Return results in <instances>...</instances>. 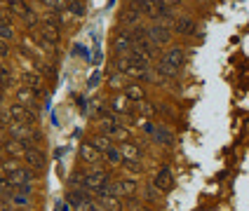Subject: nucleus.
<instances>
[{"label": "nucleus", "mask_w": 249, "mask_h": 211, "mask_svg": "<svg viewBox=\"0 0 249 211\" xmlns=\"http://www.w3.org/2000/svg\"><path fill=\"white\" fill-rule=\"evenodd\" d=\"M183 61H186L183 49L181 47H169L165 54L160 56V61H158V73L165 75V78H174L179 73V68L183 66Z\"/></svg>", "instance_id": "f257e3e1"}, {"label": "nucleus", "mask_w": 249, "mask_h": 211, "mask_svg": "<svg viewBox=\"0 0 249 211\" xmlns=\"http://www.w3.org/2000/svg\"><path fill=\"white\" fill-rule=\"evenodd\" d=\"M97 199H99V207L104 211H118L123 209V202H120V195H118V188L115 183H108L104 190H97Z\"/></svg>", "instance_id": "f03ea898"}, {"label": "nucleus", "mask_w": 249, "mask_h": 211, "mask_svg": "<svg viewBox=\"0 0 249 211\" xmlns=\"http://www.w3.org/2000/svg\"><path fill=\"white\" fill-rule=\"evenodd\" d=\"M111 183V176H108V171H104V169H92V171H85V188L87 190H104L106 185Z\"/></svg>", "instance_id": "7ed1b4c3"}, {"label": "nucleus", "mask_w": 249, "mask_h": 211, "mask_svg": "<svg viewBox=\"0 0 249 211\" xmlns=\"http://www.w3.org/2000/svg\"><path fill=\"white\" fill-rule=\"evenodd\" d=\"M132 47H134V42H132L129 28H118L115 31V38H113V52L120 56H129Z\"/></svg>", "instance_id": "20e7f679"}, {"label": "nucleus", "mask_w": 249, "mask_h": 211, "mask_svg": "<svg viewBox=\"0 0 249 211\" xmlns=\"http://www.w3.org/2000/svg\"><path fill=\"white\" fill-rule=\"evenodd\" d=\"M36 169L31 167H21L17 169V171H12V174H7V181H10V185L12 188H24V185H31V183L36 181Z\"/></svg>", "instance_id": "39448f33"}, {"label": "nucleus", "mask_w": 249, "mask_h": 211, "mask_svg": "<svg viewBox=\"0 0 249 211\" xmlns=\"http://www.w3.org/2000/svg\"><path fill=\"white\" fill-rule=\"evenodd\" d=\"M10 120H14V122H24V125H36V115L38 113L28 111L26 106H21V103H14V106H10L7 108V113H5Z\"/></svg>", "instance_id": "423d86ee"}, {"label": "nucleus", "mask_w": 249, "mask_h": 211, "mask_svg": "<svg viewBox=\"0 0 249 211\" xmlns=\"http://www.w3.org/2000/svg\"><path fill=\"white\" fill-rule=\"evenodd\" d=\"M146 38L158 47V45H167L172 40V28H167L165 24H153V26L146 28Z\"/></svg>", "instance_id": "0eeeda50"}, {"label": "nucleus", "mask_w": 249, "mask_h": 211, "mask_svg": "<svg viewBox=\"0 0 249 211\" xmlns=\"http://www.w3.org/2000/svg\"><path fill=\"white\" fill-rule=\"evenodd\" d=\"M172 183H174V174H172V169L169 167H162L155 176H153V185L160 190V193H165L172 188Z\"/></svg>", "instance_id": "6e6552de"}, {"label": "nucleus", "mask_w": 249, "mask_h": 211, "mask_svg": "<svg viewBox=\"0 0 249 211\" xmlns=\"http://www.w3.org/2000/svg\"><path fill=\"white\" fill-rule=\"evenodd\" d=\"M2 150H5V155H10V157H14V160H24V155H26V146L21 143V141L17 139H10L2 143Z\"/></svg>", "instance_id": "1a4fd4ad"}, {"label": "nucleus", "mask_w": 249, "mask_h": 211, "mask_svg": "<svg viewBox=\"0 0 249 211\" xmlns=\"http://www.w3.org/2000/svg\"><path fill=\"white\" fill-rule=\"evenodd\" d=\"M139 19H141V12H139L134 5H127L123 12H120V24H123V28L139 26Z\"/></svg>", "instance_id": "9d476101"}, {"label": "nucleus", "mask_w": 249, "mask_h": 211, "mask_svg": "<svg viewBox=\"0 0 249 211\" xmlns=\"http://www.w3.org/2000/svg\"><path fill=\"white\" fill-rule=\"evenodd\" d=\"M24 160H26L28 167L36 169V171L45 169V153H42L40 148H26V155H24Z\"/></svg>", "instance_id": "9b49d317"}, {"label": "nucleus", "mask_w": 249, "mask_h": 211, "mask_svg": "<svg viewBox=\"0 0 249 211\" xmlns=\"http://www.w3.org/2000/svg\"><path fill=\"white\" fill-rule=\"evenodd\" d=\"M120 115H115V113H106V115H101V120H99V125H101V131L106 134V136H113V131L120 127Z\"/></svg>", "instance_id": "f8f14e48"}, {"label": "nucleus", "mask_w": 249, "mask_h": 211, "mask_svg": "<svg viewBox=\"0 0 249 211\" xmlns=\"http://www.w3.org/2000/svg\"><path fill=\"white\" fill-rule=\"evenodd\" d=\"M115 188H118V195L120 197H134L139 190V183L134 179H120L115 183Z\"/></svg>", "instance_id": "ddd939ff"}, {"label": "nucleus", "mask_w": 249, "mask_h": 211, "mask_svg": "<svg viewBox=\"0 0 249 211\" xmlns=\"http://www.w3.org/2000/svg\"><path fill=\"white\" fill-rule=\"evenodd\" d=\"M36 97H38V94H33L31 89H26V87H24V89H19V94H17V98H19L17 103H21V106H26L28 111L38 113V101H36Z\"/></svg>", "instance_id": "4468645a"}, {"label": "nucleus", "mask_w": 249, "mask_h": 211, "mask_svg": "<svg viewBox=\"0 0 249 211\" xmlns=\"http://www.w3.org/2000/svg\"><path fill=\"white\" fill-rule=\"evenodd\" d=\"M7 12L12 16H24L26 19L31 14V7L26 5V0H7Z\"/></svg>", "instance_id": "2eb2a0df"}, {"label": "nucleus", "mask_w": 249, "mask_h": 211, "mask_svg": "<svg viewBox=\"0 0 249 211\" xmlns=\"http://www.w3.org/2000/svg\"><path fill=\"white\" fill-rule=\"evenodd\" d=\"M197 24H195L193 19H188V16H183V19H174V31L179 33V35H193Z\"/></svg>", "instance_id": "dca6fc26"}, {"label": "nucleus", "mask_w": 249, "mask_h": 211, "mask_svg": "<svg viewBox=\"0 0 249 211\" xmlns=\"http://www.w3.org/2000/svg\"><path fill=\"white\" fill-rule=\"evenodd\" d=\"M111 111L115 115H127V113H132V106H129V98L120 94V97H113L111 98Z\"/></svg>", "instance_id": "f3484780"}, {"label": "nucleus", "mask_w": 249, "mask_h": 211, "mask_svg": "<svg viewBox=\"0 0 249 211\" xmlns=\"http://www.w3.org/2000/svg\"><path fill=\"white\" fill-rule=\"evenodd\" d=\"M80 157H83V162H87V164H97L101 153H99L92 143H83V146H80Z\"/></svg>", "instance_id": "a211bd4d"}, {"label": "nucleus", "mask_w": 249, "mask_h": 211, "mask_svg": "<svg viewBox=\"0 0 249 211\" xmlns=\"http://www.w3.org/2000/svg\"><path fill=\"white\" fill-rule=\"evenodd\" d=\"M120 155H123V162H139L141 150H139L137 146H132V143H123L120 146Z\"/></svg>", "instance_id": "6ab92c4d"}, {"label": "nucleus", "mask_w": 249, "mask_h": 211, "mask_svg": "<svg viewBox=\"0 0 249 211\" xmlns=\"http://www.w3.org/2000/svg\"><path fill=\"white\" fill-rule=\"evenodd\" d=\"M24 87L31 89L33 94H40V89H42L40 75H36V73H26V75H24Z\"/></svg>", "instance_id": "aec40b11"}, {"label": "nucleus", "mask_w": 249, "mask_h": 211, "mask_svg": "<svg viewBox=\"0 0 249 211\" xmlns=\"http://www.w3.org/2000/svg\"><path fill=\"white\" fill-rule=\"evenodd\" d=\"M124 97L129 98V101H143L146 98V92H143V87H139V84H127L124 87Z\"/></svg>", "instance_id": "412c9836"}, {"label": "nucleus", "mask_w": 249, "mask_h": 211, "mask_svg": "<svg viewBox=\"0 0 249 211\" xmlns=\"http://www.w3.org/2000/svg\"><path fill=\"white\" fill-rule=\"evenodd\" d=\"M153 139L158 141V143H162V146H172V131L169 129H165V127H155V134H153Z\"/></svg>", "instance_id": "4be33fe9"}, {"label": "nucleus", "mask_w": 249, "mask_h": 211, "mask_svg": "<svg viewBox=\"0 0 249 211\" xmlns=\"http://www.w3.org/2000/svg\"><path fill=\"white\" fill-rule=\"evenodd\" d=\"M73 0H42V5L47 7V10H52V12H64V10H69V5Z\"/></svg>", "instance_id": "5701e85b"}, {"label": "nucleus", "mask_w": 249, "mask_h": 211, "mask_svg": "<svg viewBox=\"0 0 249 211\" xmlns=\"http://www.w3.org/2000/svg\"><path fill=\"white\" fill-rule=\"evenodd\" d=\"M137 115L139 117H153V115H155V106H153L151 101L143 98V101H139L137 103Z\"/></svg>", "instance_id": "b1692460"}, {"label": "nucleus", "mask_w": 249, "mask_h": 211, "mask_svg": "<svg viewBox=\"0 0 249 211\" xmlns=\"http://www.w3.org/2000/svg\"><path fill=\"white\" fill-rule=\"evenodd\" d=\"M92 146L97 148L99 153H106V150H111V148H113L111 139H108L106 134H104V136H101V134H99V136H94V139H92Z\"/></svg>", "instance_id": "393cba45"}, {"label": "nucleus", "mask_w": 249, "mask_h": 211, "mask_svg": "<svg viewBox=\"0 0 249 211\" xmlns=\"http://www.w3.org/2000/svg\"><path fill=\"white\" fill-rule=\"evenodd\" d=\"M0 38H2V40H12L14 38V28H12V24H10V19H7V21L0 19Z\"/></svg>", "instance_id": "a878e982"}, {"label": "nucleus", "mask_w": 249, "mask_h": 211, "mask_svg": "<svg viewBox=\"0 0 249 211\" xmlns=\"http://www.w3.org/2000/svg\"><path fill=\"white\" fill-rule=\"evenodd\" d=\"M106 162H111V164H123V155H120V148H111V150H106Z\"/></svg>", "instance_id": "bb28decb"}, {"label": "nucleus", "mask_w": 249, "mask_h": 211, "mask_svg": "<svg viewBox=\"0 0 249 211\" xmlns=\"http://www.w3.org/2000/svg\"><path fill=\"white\" fill-rule=\"evenodd\" d=\"M108 84H111L113 89L123 87V84H124V75H123V73H113V75H111V80H108Z\"/></svg>", "instance_id": "cd10ccee"}, {"label": "nucleus", "mask_w": 249, "mask_h": 211, "mask_svg": "<svg viewBox=\"0 0 249 211\" xmlns=\"http://www.w3.org/2000/svg\"><path fill=\"white\" fill-rule=\"evenodd\" d=\"M127 136H129V131H127V127H123V125L113 131V139H118V141H127Z\"/></svg>", "instance_id": "c85d7f7f"}, {"label": "nucleus", "mask_w": 249, "mask_h": 211, "mask_svg": "<svg viewBox=\"0 0 249 211\" xmlns=\"http://www.w3.org/2000/svg\"><path fill=\"white\" fill-rule=\"evenodd\" d=\"M69 10L75 14V16H80V14L85 12V7H83V2H80V0H73V2L69 5Z\"/></svg>", "instance_id": "c756f323"}, {"label": "nucleus", "mask_w": 249, "mask_h": 211, "mask_svg": "<svg viewBox=\"0 0 249 211\" xmlns=\"http://www.w3.org/2000/svg\"><path fill=\"white\" fill-rule=\"evenodd\" d=\"M158 193H160V190H158L155 185H148V188H146V199L155 202V199H158Z\"/></svg>", "instance_id": "7c9ffc66"}, {"label": "nucleus", "mask_w": 249, "mask_h": 211, "mask_svg": "<svg viewBox=\"0 0 249 211\" xmlns=\"http://www.w3.org/2000/svg\"><path fill=\"white\" fill-rule=\"evenodd\" d=\"M7 54H10V40L0 38V56H7Z\"/></svg>", "instance_id": "2f4dec72"}, {"label": "nucleus", "mask_w": 249, "mask_h": 211, "mask_svg": "<svg viewBox=\"0 0 249 211\" xmlns=\"http://www.w3.org/2000/svg\"><path fill=\"white\" fill-rule=\"evenodd\" d=\"M7 167H5V160H0V179H7Z\"/></svg>", "instance_id": "473e14b6"}, {"label": "nucleus", "mask_w": 249, "mask_h": 211, "mask_svg": "<svg viewBox=\"0 0 249 211\" xmlns=\"http://www.w3.org/2000/svg\"><path fill=\"white\" fill-rule=\"evenodd\" d=\"M160 2H165L167 7H177V5H179L181 0H160Z\"/></svg>", "instance_id": "72a5a7b5"}, {"label": "nucleus", "mask_w": 249, "mask_h": 211, "mask_svg": "<svg viewBox=\"0 0 249 211\" xmlns=\"http://www.w3.org/2000/svg\"><path fill=\"white\" fill-rule=\"evenodd\" d=\"M71 209V202H59V211H69Z\"/></svg>", "instance_id": "f704fd0d"}, {"label": "nucleus", "mask_w": 249, "mask_h": 211, "mask_svg": "<svg viewBox=\"0 0 249 211\" xmlns=\"http://www.w3.org/2000/svg\"><path fill=\"white\" fill-rule=\"evenodd\" d=\"M0 211H10V207H5V202H2V197H0Z\"/></svg>", "instance_id": "c9c22d12"}, {"label": "nucleus", "mask_w": 249, "mask_h": 211, "mask_svg": "<svg viewBox=\"0 0 249 211\" xmlns=\"http://www.w3.org/2000/svg\"><path fill=\"white\" fill-rule=\"evenodd\" d=\"M0 2H2V0H0Z\"/></svg>", "instance_id": "e433bc0d"}]
</instances>
